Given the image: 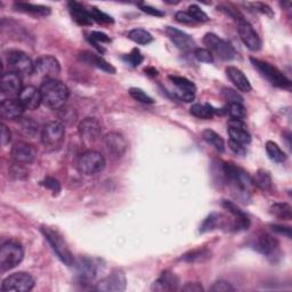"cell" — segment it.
<instances>
[{"mask_svg":"<svg viewBox=\"0 0 292 292\" xmlns=\"http://www.w3.org/2000/svg\"><path fill=\"white\" fill-rule=\"evenodd\" d=\"M40 184H41V185L45 186L46 188H48V190H51L53 192L54 195H57L58 193L61 192V184H60V182H58L57 179L53 178V177L45 178V181H43Z\"/></svg>","mask_w":292,"mask_h":292,"instance_id":"45","label":"cell"},{"mask_svg":"<svg viewBox=\"0 0 292 292\" xmlns=\"http://www.w3.org/2000/svg\"><path fill=\"white\" fill-rule=\"evenodd\" d=\"M65 137V127L61 121H51L43 128L41 142L47 149L55 150L62 145Z\"/></svg>","mask_w":292,"mask_h":292,"instance_id":"9","label":"cell"},{"mask_svg":"<svg viewBox=\"0 0 292 292\" xmlns=\"http://www.w3.org/2000/svg\"><path fill=\"white\" fill-rule=\"evenodd\" d=\"M34 73L44 80L56 79L61 73V65L55 57L44 55L34 62Z\"/></svg>","mask_w":292,"mask_h":292,"instance_id":"11","label":"cell"},{"mask_svg":"<svg viewBox=\"0 0 292 292\" xmlns=\"http://www.w3.org/2000/svg\"><path fill=\"white\" fill-rule=\"evenodd\" d=\"M79 134L86 144H94L101 137V124L95 118L84 119L79 124Z\"/></svg>","mask_w":292,"mask_h":292,"instance_id":"15","label":"cell"},{"mask_svg":"<svg viewBox=\"0 0 292 292\" xmlns=\"http://www.w3.org/2000/svg\"><path fill=\"white\" fill-rule=\"evenodd\" d=\"M255 186L259 187L263 191H269L272 188V177L266 170L260 169L256 173L255 177L253 178Z\"/></svg>","mask_w":292,"mask_h":292,"instance_id":"31","label":"cell"},{"mask_svg":"<svg viewBox=\"0 0 292 292\" xmlns=\"http://www.w3.org/2000/svg\"><path fill=\"white\" fill-rule=\"evenodd\" d=\"M224 112L231 116V119H239L243 120L246 116V110L243 104L240 103H231L224 109Z\"/></svg>","mask_w":292,"mask_h":292,"instance_id":"37","label":"cell"},{"mask_svg":"<svg viewBox=\"0 0 292 292\" xmlns=\"http://www.w3.org/2000/svg\"><path fill=\"white\" fill-rule=\"evenodd\" d=\"M168 79L170 80L175 87L178 89H182V91H186V92H191L194 93L196 92V87L195 85L193 84L191 80H188L184 77H178V75H169Z\"/></svg>","mask_w":292,"mask_h":292,"instance_id":"36","label":"cell"},{"mask_svg":"<svg viewBox=\"0 0 292 292\" xmlns=\"http://www.w3.org/2000/svg\"><path fill=\"white\" fill-rule=\"evenodd\" d=\"M10 69L21 77H30L34 73V63L24 52L12 51L7 56Z\"/></svg>","mask_w":292,"mask_h":292,"instance_id":"10","label":"cell"},{"mask_svg":"<svg viewBox=\"0 0 292 292\" xmlns=\"http://www.w3.org/2000/svg\"><path fill=\"white\" fill-rule=\"evenodd\" d=\"M250 248L268 258H275L280 255V243L275 237L266 232H259L249 241Z\"/></svg>","mask_w":292,"mask_h":292,"instance_id":"5","label":"cell"},{"mask_svg":"<svg viewBox=\"0 0 292 292\" xmlns=\"http://www.w3.org/2000/svg\"><path fill=\"white\" fill-rule=\"evenodd\" d=\"M24 258V250L16 241H7L0 248V269L7 272L15 268Z\"/></svg>","mask_w":292,"mask_h":292,"instance_id":"3","label":"cell"},{"mask_svg":"<svg viewBox=\"0 0 292 292\" xmlns=\"http://www.w3.org/2000/svg\"><path fill=\"white\" fill-rule=\"evenodd\" d=\"M23 87H22V77L15 72H7L3 74L2 78V92L4 95L10 97L19 96Z\"/></svg>","mask_w":292,"mask_h":292,"instance_id":"18","label":"cell"},{"mask_svg":"<svg viewBox=\"0 0 292 292\" xmlns=\"http://www.w3.org/2000/svg\"><path fill=\"white\" fill-rule=\"evenodd\" d=\"M89 41H91L101 53H104V49L98 47V45L100 44H109V43H111V39H110L109 35L103 33V32H100V31H93L91 35H89Z\"/></svg>","mask_w":292,"mask_h":292,"instance_id":"39","label":"cell"},{"mask_svg":"<svg viewBox=\"0 0 292 292\" xmlns=\"http://www.w3.org/2000/svg\"><path fill=\"white\" fill-rule=\"evenodd\" d=\"M227 224L228 221L224 215L218 213L210 214L200 226V233H208L218 230V228H224L227 226ZM228 226H230V224H228Z\"/></svg>","mask_w":292,"mask_h":292,"instance_id":"24","label":"cell"},{"mask_svg":"<svg viewBox=\"0 0 292 292\" xmlns=\"http://www.w3.org/2000/svg\"><path fill=\"white\" fill-rule=\"evenodd\" d=\"M266 152L268 158L276 163H283L286 161V154L281 150L276 143L268 141L266 143Z\"/></svg>","mask_w":292,"mask_h":292,"instance_id":"30","label":"cell"},{"mask_svg":"<svg viewBox=\"0 0 292 292\" xmlns=\"http://www.w3.org/2000/svg\"><path fill=\"white\" fill-rule=\"evenodd\" d=\"M128 38L138 45H149L153 41L152 34L144 29H133L129 31Z\"/></svg>","mask_w":292,"mask_h":292,"instance_id":"32","label":"cell"},{"mask_svg":"<svg viewBox=\"0 0 292 292\" xmlns=\"http://www.w3.org/2000/svg\"><path fill=\"white\" fill-rule=\"evenodd\" d=\"M223 208L226 209L228 213L233 215V217H243V216H246L245 213H243L239 206H237L235 203H233L231 201L224 200L223 201Z\"/></svg>","mask_w":292,"mask_h":292,"instance_id":"47","label":"cell"},{"mask_svg":"<svg viewBox=\"0 0 292 292\" xmlns=\"http://www.w3.org/2000/svg\"><path fill=\"white\" fill-rule=\"evenodd\" d=\"M165 32L169 39L172 40L173 44L176 46L178 49H181L183 52H190L195 49L196 44L194 41L190 34H187L182 30H178L176 28H173V26H167L165 29Z\"/></svg>","mask_w":292,"mask_h":292,"instance_id":"17","label":"cell"},{"mask_svg":"<svg viewBox=\"0 0 292 292\" xmlns=\"http://www.w3.org/2000/svg\"><path fill=\"white\" fill-rule=\"evenodd\" d=\"M94 21H97L98 23H113L114 20L112 19L110 15L105 14L104 12L98 10L96 7H92L91 10H88Z\"/></svg>","mask_w":292,"mask_h":292,"instance_id":"42","label":"cell"},{"mask_svg":"<svg viewBox=\"0 0 292 292\" xmlns=\"http://www.w3.org/2000/svg\"><path fill=\"white\" fill-rule=\"evenodd\" d=\"M20 126L22 133L29 137H33L38 133V123L31 118H21Z\"/></svg>","mask_w":292,"mask_h":292,"instance_id":"38","label":"cell"},{"mask_svg":"<svg viewBox=\"0 0 292 292\" xmlns=\"http://www.w3.org/2000/svg\"><path fill=\"white\" fill-rule=\"evenodd\" d=\"M77 267V274L80 282L88 283L95 280L101 271L102 262L96 258H80L77 263L74 262Z\"/></svg>","mask_w":292,"mask_h":292,"instance_id":"12","label":"cell"},{"mask_svg":"<svg viewBox=\"0 0 292 292\" xmlns=\"http://www.w3.org/2000/svg\"><path fill=\"white\" fill-rule=\"evenodd\" d=\"M228 135H230V139L232 141L243 144V145H246L251 142V135L249 134L248 129L228 128Z\"/></svg>","mask_w":292,"mask_h":292,"instance_id":"35","label":"cell"},{"mask_svg":"<svg viewBox=\"0 0 292 292\" xmlns=\"http://www.w3.org/2000/svg\"><path fill=\"white\" fill-rule=\"evenodd\" d=\"M223 97L225 98V101L228 102V104L231 103H240V104H243V97H242L239 93L235 92L234 89L231 88H224L222 92Z\"/></svg>","mask_w":292,"mask_h":292,"instance_id":"43","label":"cell"},{"mask_svg":"<svg viewBox=\"0 0 292 292\" xmlns=\"http://www.w3.org/2000/svg\"><path fill=\"white\" fill-rule=\"evenodd\" d=\"M226 75L231 81L234 84V86L239 89V91L243 93H249L253 87L249 79L245 77L243 72L235 66H227L226 67Z\"/></svg>","mask_w":292,"mask_h":292,"instance_id":"23","label":"cell"},{"mask_svg":"<svg viewBox=\"0 0 292 292\" xmlns=\"http://www.w3.org/2000/svg\"><path fill=\"white\" fill-rule=\"evenodd\" d=\"M178 287H179V278L176 274L170 271H164L163 273H161L158 280L153 283L152 290L159 292L176 291L178 290Z\"/></svg>","mask_w":292,"mask_h":292,"instance_id":"22","label":"cell"},{"mask_svg":"<svg viewBox=\"0 0 292 292\" xmlns=\"http://www.w3.org/2000/svg\"><path fill=\"white\" fill-rule=\"evenodd\" d=\"M272 230L278 234L285 235L287 239H291V228L289 226H280V225H272Z\"/></svg>","mask_w":292,"mask_h":292,"instance_id":"56","label":"cell"},{"mask_svg":"<svg viewBox=\"0 0 292 292\" xmlns=\"http://www.w3.org/2000/svg\"><path fill=\"white\" fill-rule=\"evenodd\" d=\"M210 290L214 292H233L234 291V287H233L231 283H228L227 281L219 280L214 283V285L211 286Z\"/></svg>","mask_w":292,"mask_h":292,"instance_id":"49","label":"cell"},{"mask_svg":"<svg viewBox=\"0 0 292 292\" xmlns=\"http://www.w3.org/2000/svg\"><path fill=\"white\" fill-rule=\"evenodd\" d=\"M123 60L127 63H129V64L132 65V66H138L143 62L144 57L141 54V52H139V49L134 48L132 53L128 54L127 56L123 57Z\"/></svg>","mask_w":292,"mask_h":292,"instance_id":"44","label":"cell"},{"mask_svg":"<svg viewBox=\"0 0 292 292\" xmlns=\"http://www.w3.org/2000/svg\"><path fill=\"white\" fill-rule=\"evenodd\" d=\"M271 214L283 221H290L292 218V209L287 203H274L271 206Z\"/></svg>","mask_w":292,"mask_h":292,"instance_id":"34","label":"cell"},{"mask_svg":"<svg viewBox=\"0 0 292 292\" xmlns=\"http://www.w3.org/2000/svg\"><path fill=\"white\" fill-rule=\"evenodd\" d=\"M211 258V253L206 249H195L185 254L182 260L186 263H204Z\"/></svg>","mask_w":292,"mask_h":292,"instance_id":"29","label":"cell"},{"mask_svg":"<svg viewBox=\"0 0 292 292\" xmlns=\"http://www.w3.org/2000/svg\"><path fill=\"white\" fill-rule=\"evenodd\" d=\"M172 94L174 95V97L178 98L179 101H183V102H192L193 100L195 98V94L194 93H191V92H186V91H182V89H178L175 87V89H173Z\"/></svg>","mask_w":292,"mask_h":292,"instance_id":"48","label":"cell"},{"mask_svg":"<svg viewBox=\"0 0 292 292\" xmlns=\"http://www.w3.org/2000/svg\"><path fill=\"white\" fill-rule=\"evenodd\" d=\"M203 44L211 54L217 55L223 61H232L236 57V52L232 45L219 38L215 33H206L203 37Z\"/></svg>","mask_w":292,"mask_h":292,"instance_id":"6","label":"cell"},{"mask_svg":"<svg viewBox=\"0 0 292 292\" xmlns=\"http://www.w3.org/2000/svg\"><path fill=\"white\" fill-rule=\"evenodd\" d=\"M175 19L178 21L179 23H184V24H195L196 21L193 19V17L188 14L187 12H177L175 14Z\"/></svg>","mask_w":292,"mask_h":292,"instance_id":"50","label":"cell"},{"mask_svg":"<svg viewBox=\"0 0 292 292\" xmlns=\"http://www.w3.org/2000/svg\"><path fill=\"white\" fill-rule=\"evenodd\" d=\"M250 6L253 7V8H255V11L263 13V14H265V15H268V16H273L274 15L272 8L269 7L268 5H266V4L253 3V4H250Z\"/></svg>","mask_w":292,"mask_h":292,"instance_id":"52","label":"cell"},{"mask_svg":"<svg viewBox=\"0 0 292 292\" xmlns=\"http://www.w3.org/2000/svg\"><path fill=\"white\" fill-rule=\"evenodd\" d=\"M182 291L202 292L203 291V286H202L200 283H197V282H190V283H186V284L182 287Z\"/></svg>","mask_w":292,"mask_h":292,"instance_id":"54","label":"cell"},{"mask_svg":"<svg viewBox=\"0 0 292 292\" xmlns=\"http://www.w3.org/2000/svg\"><path fill=\"white\" fill-rule=\"evenodd\" d=\"M250 61L255 66V69L257 70L268 82H271L273 86L283 89H289L291 87L290 80L287 79L277 67L271 65L267 62L257 60V58L254 57H251Z\"/></svg>","mask_w":292,"mask_h":292,"instance_id":"4","label":"cell"},{"mask_svg":"<svg viewBox=\"0 0 292 292\" xmlns=\"http://www.w3.org/2000/svg\"><path fill=\"white\" fill-rule=\"evenodd\" d=\"M104 145L106 150L114 156H122L127 151L128 143L121 134L110 133L104 137Z\"/></svg>","mask_w":292,"mask_h":292,"instance_id":"21","label":"cell"},{"mask_svg":"<svg viewBox=\"0 0 292 292\" xmlns=\"http://www.w3.org/2000/svg\"><path fill=\"white\" fill-rule=\"evenodd\" d=\"M129 94H130V96L134 98V100H136L141 103H144V104H153L154 103L153 98L147 95V94L144 91H142L141 88H130Z\"/></svg>","mask_w":292,"mask_h":292,"instance_id":"40","label":"cell"},{"mask_svg":"<svg viewBox=\"0 0 292 292\" xmlns=\"http://www.w3.org/2000/svg\"><path fill=\"white\" fill-rule=\"evenodd\" d=\"M188 14H190L193 19L196 21V23H203V22L209 21V16L205 14V12L202 11V8H200L197 5H191L188 7Z\"/></svg>","mask_w":292,"mask_h":292,"instance_id":"41","label":"cell"},{"mask_svg":"<svg viewBox=\"0 0 292 292\" xmlns=\"http://www.w3.org/2000/svg\"><path fill=\"white\" fill-rule=\"evenodd\" d=\"M82 57H84L85 61H87L88 63H91V64L95 65L96 67H98V69L107 72V73H111V74L115 73L114 67L101 56H97V55H95V54L89 53V52H85Z\"/></svg>","mask_w":292,"mask_h":292,"instance_id":"27","label":"cell"},{"mask_svg":"<svg viewBox=\"0 0 292 292\" xmlns=\"http://www.w3.org/2000/svg\"><path fill=\"white\" fill-rule=\"evenodd\" d=\"M106 161L102 153L94 150L86 151L80 155L78 161L79 170L87 176L100 174L105 168Z\"/></svg>","mask_w":292,"mask_h":292,"instance_id":"7","label":"cell"},{"mask_svg":"<svg viewBox=\"0 0 292 292\" xmlns=\"http://www.w3.org/2000/svg\"><path fill=\"white\" fill-rule=\"evenodd\" d=\"M14 10L34 16H48L51 14V8L49 7L43 5H34V4L30 3H15Z\"/></svg>","mask_w":292,"mask_h":292,"instance_id":"26","label":"cell"},{"mask_svg":"<svg viewBox=\"0 0 292 292\" xmlns=\"http://www.w3.org/2000/svg\"><path fill=\"white\" fill-rule=\"evenodd\" d=\"M126 286H127V278H126L124 273L116 269L109 276L102 278L96 284L95 290L103 292H121L126 290Z\"/></svg>","mask_w":292,"mask_h":292,"instance_id":"13","label":"cell"},{"mask_svg":"<svg viewBox=\"0 0 292 292\" xmlns=\"http://www.w3.org/2000/svg\"><path fill=\"white\" fill-rule=\"evenodd\" d=\"M190 112L192 115L199 119H211L216 110L210 104H194L191 106Z\"/></svg>","mask_w":292,"mask_h":292,"instance_id":"33","label":"cell"},{"mask_svg":"<svg viewBox=\"0 0 292 292\" xmlns=\"http://www.w3.org/2000/svg\"><path fill=\"white\" fill-rule=\"evenodd\" d=\"M228 147H230L232 152H234L236 155H240V156H243L246 153V150H245V146L243 144H240L235 141H232L230 139L228 141Z\"/></svg>","mask_w":292,"mask_h":292,"instance_id":"51","label":"cell"},{"mask_svg":"<svg viewBox=\"0 0 292 292\" xmlns=\"http://www.w3.org/2000/svg\"><path fill=\"white\" fill-rule=\"evenodd\" d=\"M34 278L28 273L19 272L7 276L3 281L0 290L3 292H28L34 287Z\"/></svg>","mask_w":292,"mask_h":292,"instance_id":"8","label":"cell"},{"mask_svg":"<svg viewBox=\"0 0 292 292\" xmlns=\"http://www.w3.org/2000/svg\"><path fill=\"white\" fill-rule=\"evenodd\" d=\"M237 31H239L242 43H243L250 51L258 52L259 49L262 48V39H260L259 34L256 32L254 26L248 23L245 20L239 22Z\"/></svg>","mask_w":292,"mask_h":292,"instance_id":"14","label":"cell"},{"mask_svg":"<svg viewBox=\"0 0 292 292\" xmlns=\"http://www.w3.org/2000/svg\"><path fill=\"white\" fill-rule=\"evenodd\" d=\"M39 89L41 94L43 104L54 111L63 109L70 95L66 85L57 79L44 80Z\"/></svg>","mask_w":292,"mask_h":292,"instance_id":"1","label":"cell"},{"mask_svg":"<svg viewBox=\"0 0 292 292\" xmlns=\"http://www.w3.org/2000/svg\"><path fill=\"white\" fill-rule=\"evenodd\" d=\"M24 106L16 98H7L2 102L0 113L3 119L6 120H20L24 113Z\"/></svg>","mask_w":292,"mask_h":292,"instance_id":"20","label":"cell"},{"mask_svg":"<svg viewBox=\"0 0 292 292\" xmlns=\"http://www.w3.org/2000/svg\"><path fill=\"white\" fill-rule=\"evenodd\" d=\"M194 56L199 62L202 63H213L214 62V55L210 53L208 49L203 48H197L194 52Z\"/></svg>","mask_w":292,"mask_h":292,"instance_id":"46","label":"cell"},{"mask_svg":"<svg viewBox=\"0 0 292 292\" xmlns=\"http://www.w3.org/2000/svg\"><path fill=\"white\" fill-rule=\"evenodd\" d=\"M37 156V151L29 143L17 142L12 147V158L16 163H32Z\"/></svg>","mask_w":292,"mask_h":292,"instance_id":"16","label":"cell"},{"mask_svg":"<svg viewBox=\"0 0 292 292\" xmlns=\"http://www.w3.org/2000/svg\"><path fill=\"white\" fill-rule=\"evenodd\" d=\"M202 138H203L209 145L215 147L218 152H221V153L225 151V142H224V139L219 136L217 133L214 132V130L205 129L204 132L202 133Z\"/></svg>","mask_w":292,"mask_h":292,"instance_id":"28","label":"cell"},{"mask_svg":"<svg viewBox=\"0 0 292 292\" xmlns=\"http://www.w3.org/2000/svg\"><path fill=\"white\" fill-rule=\"evenodd\" d=\"M139 8H141L144 13H146V14L152 15V16H156V17L164 16L163 12H161L160 10H158V8H154L149 5H143V4H139Z\"/></svg>","mask_w":292,"mask_h":292,"instance_id":"53","label":"cell"},{"mask_svg":"<svg viewBox=\"0 0 292 292\" xmlns=\"http://www.w3.org/2000/svg\"><path fill=\"white\" fill-rule=\"evenodd\" d=\"M22 105L24 106L25 110H37L43 103L41 94H40V89L35 88L34 86H25L22 89L19 98H17Z\"/></svg>","mask_w":292,"mask_h":292,"instance_id":"19","label":"cell"},{"mask_svg":"<svg viewBox=\"0 0 292 292\" xmlns=\"http://www.w3.org/2000/svg\"><path fill=\"white\" fill-rule=\"evenodd\" d=\"M41 233L45 236V239L47 240L49 245L52 246L54 253H55L57 257L60 258L61 262L66 265V266H73L74 265L73 255H72L69 245H67L66 241L64 240V237L62 236L61 233L54 230L52 227L47 226L41 227Z\"/></svg>","mask_w":292,"mask_h":292,"instance_id":"2","label":"cell"},{"mask_svg":"<svg viewBox=\"0 0 292 292\" xmlns=\"http://www.w3.org/2000/svg\"><path fill=\"white\" fill-rule=\"evenodd\" d=\"M69 6V11L71 13L72 19H73L80 25H92L93 24V17L88 10L84 8L80 4L75 2H70L67 4Z\"/></svg>","mask_w":292,"mask_h":292,"instance_id":"25","label":"cell"},{"mask_svg":"<svg viewBox=\"0 0 292 292\" xmlns=\"http://www.w3.org/2000/svg\"><path fill=\"white\" fill-rule=\"evenodd\" d=\"M12 139V134L11 130L7 128V126L5 123L2 124V143L4 146H6L7 144H10Z\"/></svg>","mask_w":292,"mask_h":292,"instance_id":"55","label":"cell"}]
</instances>
